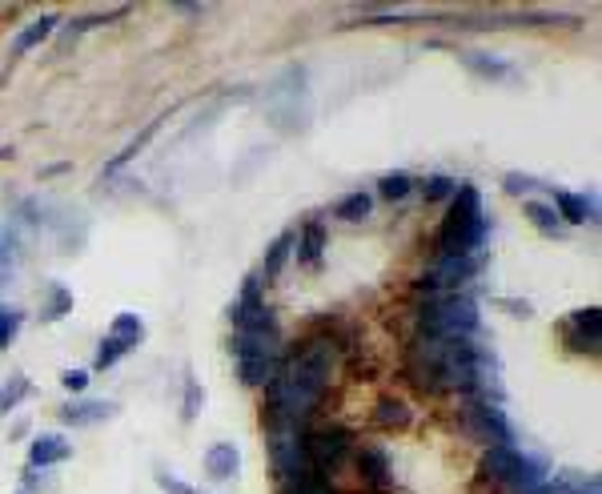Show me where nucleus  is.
<instances>
[{
    "mask_svg": "<svg viewBox=\"0 0 602 494\" xmlns=\"http://www.w3.org/2000/svg\"><path fill=\"white\" fill-rule=\"evenodd\" d=\"M486 237V217H482V193L466 181H458L450 197V213L438 229V258L454 254H478V245Z\"/></svg>",
    "mask_w": 602,
    "mask_h": 494,
    "instance_id": "obj_1",
    "label": "nucleus"
},
{
    "mask_svg": "<svg viewBox=\"0 0 602 494\" xmlns=\"http://www.w3.org/2000/svg\"><path fill=\"white\" fill-rule=\"evenodd\" d=\"M422 318V334L434 338H474L482 318H478V302L458 294H426V302L418 306Z\"/></svg>",
    "mask_w": 602,
    "mask_h": 494,
    "instance_id": "obj_2",
    "label": "nucleus"
},
{
    "mask_svg": "<svg viewBox=\"0 0 602 494\" xmlns=\"http://www.w3.org/2000/svg\"><path fill=\"white\" fill-rule=\"evenodd\" d=\"M482 466H486L490 478L514 486L518 494H526V490H534V486L546 482L542 462H534L530 454H522V450H514V446H490L486 458H482Z\"/></svg>",
    "mask_w": 602,
    "mask_h": 494,
    "instance_id": "obj_3",
    "label": "nucleus"
},
{
    "mask_svg": "<svg viewBox=\"0 0 602 494\" xmlns=\"http://www.w3.org/2000/svg\"><path fill=\"white\" fill-rule=\"evenodd\" d=\"M354 454V438L346 430H318V434H306V466L314 474H330L338 470L346 458Z\"/></svg>",
    "mask_w": 602,
    "mask_h": 494,
    "instance_id": "obj_4",
    "label": "nucleus"
},
{
    "mask_svg": "<svg viewBox=\"0 0 602 494\" xmlns=\"http://www.w3.org/2000/svg\"><path fill=\"white\" fill-rule=\"evenodd\" d=\"M482 270V254H454V258H438L434 270L422 278L426 294H458L474 274Z\"/></svg>",
    "mask_w": 602,
    "mask_h": 494,
    "instance_id": "obj_5",
    "label": "nucleus"
},
{
    "mask_svg": "<svg viewBox=\"0 0 602 494\" xmlns=\"http://www.w3.org/2000/svg\"><path fill=\"white\" fill-rule=\"evenodd\" d=\"M466 426L478 434V442H490V446H514V426L506 422L502 406L498 402H470L466 410Z\"/></svg>",
    "mask_w": 602,
    "mask_h": 494,
    "instance_id": "obj_6",
    "label": "nucleus"
},
{
    "mask_svg": "<svg viewBox=\"0 0 602 494\" xmlns=\"http://www.w3.org/2000/svg\"><path fill=\"white\" fill-rule=\"evenodd\" d=\"M358 474H362V482H366L370 490H378V494L394 490L390 458H386V450H378V446H362V450H358Z\"/></svg>",
    "mask_w": 602,
    "mask_h": 494,
    "instance_id": "obj_7",
    "label": "nucleus"
},
{
    "mask_svg": "<svg viewBox=\"0 0 602 494\" xmlns=\"http://www.w3.org/2000/svg\"><path fill=\"white\" fill-rule=\"evenodd\" d=\"M550 205L558 213L562 225H582L594 221V201L586 193H570V189H550Z\"/></svg>",
    "mask_w": 602,
    "mask_h": 494,
    "instance_id": "obj_8",
    "label": "nucleus"
},
{
    "mask_svg": "<svg viewBox=\"0 0 602 494\" xmlns=\"http://www.w3.org/2000/svg\"><path fill=\"white\" fill-rule=\"evenodd\" d=\"M566 338H570V346L574 350H598V342H602V314H598V306H590V310H578L574 318H570V330H566Z\"/></svg>",
    "mask_w": 602,
    "mask_h": 494,
    "instance_id": "obj_9",
    "label": "nucleus"
},
{
    "mask_svg": "<svg viewBox=\"0 0 602 494\" xmlns=\"http://www.w3.org/2000/svg\"><path fill=\"white\" fill-rule=\"evenodd\" d=\"M237 470H241V450L233 442H213L205 450V474L209 478L229 482V478H237Z\"/></svg>",
    "mask_w": 602,
    "mask_h": 494,
    "instance_id": "obj_10",
    "label": "nucleus"
},
{
    "mask_svg": "<svg viewBox=\"0 0 602 494\" xmlns=\"http://www.w3.org/2000/svg\"><path fill=\"white\" fill-rule=\"evenodd\" d=\"M113 414H117L113 402L81 398V402H69V406L61 410V422H65V426H97V422H105V418H113Z\"/></svg>",
    "mask_w": 602,
    "mask_h": 494,
    "instance_id": "obj_11",
    "label": "nucleus"
},
{
    "mask_svg": "<svg viewBox=\"0 0 602 494\" xmlns=\"http://www.w3.org/2000/svg\"><path fill=\"white\" fill-rule=\"evenodd\" d=\"M65 458H73V446H69L61 434H41V438H33V446H29V466H33V470L57 466V462H65Z\"/></svg>",
    "mask_w": 602,
    "mask_h": 494,
    "instance_id": "obj_12",
    "label": "nucleus"
},
{
    "mask_svg": "<svg viewBox=\"0 0 602 494\" xmlns=\"http://www.w3.org/2000/svg\"><path fill=\"white\" fill-rule=\"evenodd\" d=\"M57 25H61V21H57L53 13H45L41 21H33V25H29V29H25V33H21L17 41H13V53H17V57H25V53H33L37 45H45V41L53 37V29H57Z\"/></svg>",
    "mask_w": 602,
    "mask_h": 494,
    "instance_id": "obj_13",
    "label": "nucleus"
},
{
    "mask_svg": "<svg viewBox=\"0 0 602 494\" xmlns=\"http://www.w3.org/2000/svg\"><path fill=\"white\" fill-rule=\"evenodd\" d=\"M462 65L486 81H506L514 77V65L510 61H498V57H486V53H462Z\"/></svg>",
    "mask_w": 602,
    "mask_h": 494,
    "instance_id": "obj_14",
    "label": "nucleus"
},
{
    "mask_svg": "<svg viewBox=\"0 0 602 494\" xmlns=\"http://www.w3.org/2000/svg\"><path fill=\"white\" fill-rule=\"evenodd\" d=\"M297 250H301V262H306V266H322V254H326V225H322V221H310L306 229H301Z\"/></svg>",
    "mask_w": 602,
    "mask_h": 494,
    "instance_id": "obj_15",
    "label": "nucleus"
},
{
    "mask_svg": "<svg viewBox=\"0 0 602 494\" xmlns=\"http://www.w3.org/2000/svg\"><path fill=\"white\" fill-rule=\"evenodd\" d=\"M293 245H297V233H281V237L269 245V250H265V266H261L265 282L281 278V270H285V262H289V254H293Z\"/></svg>",
    "mask_w": 602,
    "mask_h": 494,
    "instance_id": "obj_16",
    "label": "nucleus"
},
{
    "mask_svg": "<svg viewBox=\"0 0 602 494\" xmlns=\"http://www.w3.org/2000/svg\"><path fill=\"white\" fill-rule=\"evenodd\" d=\"M526 217H530L534 229L546 233V237H562V233H566V225L558 221V213H554L550 201H526Z\"/></svg>",
    "mask_w": 602,
    "mask_h": 494,
    "instance_id": "obj_17",
    "label": "nucleus"
},
{
    "mask_svg": "<svg viewBox=\"0 0 602 494\" xmlns=\"http://www.w3.org/2000/svg\"><path fill=\"white\" fill-rule=\"evenodd\" d=\"M277 374V358H237V378L245 386H265Z\"/></svg>",
    "mask_w": 602,
    "mask_h": 494,
    "instance_id": "obj_18",
    "label": "nucleus"
},
{
    "mask_svg": "<svg viewBox=\"0 0 602 494\" xmlns=\"http://www.w3.org/2000/svg\"><path fill=\"white\" fill-rule=\"evenodd\" d=\"M410 406L406 402H398V398H382L378 402V414H374V422L378 426H386V430H406L410 426Z\"/></svg>",
    "mask_w": 602,
    "mask_h": 494,
    "instance_id": "obj_19",
    "label": "nucleus"
},
{
    "mask_svg": "<svg viewBox=\"0 0 602 494\" xmlns=\"http://www.w3.org/2000/svg\"><path fill=\"white\" fill-rule=\"evenodd\" d=\"M370 209H374V197L370 193H346L338 205H334V217L338 221H362V217H370Z\"/></svg>",
    "mask_w": 602,
    "mask_h": 494,
    "instance_id": "obj_20",
    "label": "nucleus"
},
{
    "mask_svg": "<svg viewBox=\"0 0 602 494\" xmlns=\"http://www.w3.org/2000/svg\"><path fill=\"white\" fill-rule=\"evenodd\" d=\"M554 494H602V482L594 478V474H578V470H566L554 486H550Z\"/></svg>",
    "mask_w": 602,
    "mask_h": 494,
    "instance_id": "obj_21",
    "label": "nucleus"
},
{
    "mask_svg": "<svg viewBox=\"0 0 602 494\" xmlns=\"http://www.w3.org/2000/svg\"><path fill=\"white\" fill-rule=\"evenodd\" d=\"M113 338L125 342L129 350L141 346V342H145V322H141L137 314H117V318H113Z\"/></svg>",
    "mask_w": 602,
    "mask_h": 494,
    "instance_id": "obj_22",
    "label": "nucleus"
},
{
    "mask_svg": "<svg viewBox=\"0 0 602 494\" xmlns=\"http://www.w3.org/2000/svg\"><path fill=\"white\" fill-rule=\"evenodd\" d=\"M157 129H161V121H149V125H145V133H141V137H133V141H129V145H125V149H121V153H117V157L105 165V173H117L121 165H129V161H133V157H137V153H141V149L153 141V133H157Z\"/></svg>",
    "mask_w": 602,
    "mask_h": 494,
    "instance_id": "obj_23",
    "label": "nucleus"
},
{
    "mask_svg": "<svg viewBox=\"0 0 602 494\" xmlns=\"http://www.w3.org/2000/svg\"><path fill=\"white\" fill-rule=\"evenodd\" d=\"M17 270V233L0 225V286H5Z\"/></svg>",
    "mask_w": 602,
    "mask_h": 494,
    "instance_id": "obj_24",
    "label": "nucleus"
},
{
    "mask_svg": "<svg viewBox=\"0 0 602 494\" xmlns=\"http://www.w3.org/2000/svg\"><path fill=\"white\" fill-rule=\"evenodd\" d=\"M378 193H382L386 201H402V197L414 193V177H410V173H386V177L378 181Z\"/></svg>",
    "mask_w": 602,
    "mask_h": 494,
    "instance_id": "obj_25",
    "label": "nucleus"
},
{
    "mask_svg": "<svg viewBox=\"0 0 602 494\" xmlns=\"http://www.w3.org/2000/svg\"><path fill=\"white\" fill-rule=\"evenodd\" d=\"M285 494H334V486L322 478V474H314V470H306L301 478H293L289 486H285Z\"/></svg>",
    "mask_w": 602,
    "mask_h": 494,
    "instance_id": "obj_26",
    "label": "nucleus"
},
{
    "mask_svg": "<svg viewBox=\"0 0 602 494\" xmlns=\"http://www.w3.org/2000/svg\"><path fill=\"white\" fill-rule=\"evenodd\" d=\"M454 189H458V181H454V177H446V173H434V177H426V181H422L426 201H450V197H454Z\"/></svg>",
    "mask_w": 602,
    "mask_h": 494,
    "instance_id": "obj_27",
    "label": "nucleus"
},
{
    "mask_svg": "<svg viewBox=\"0 0 602 494\" xmlns=\"http://www.w3.org/2000/svg\"><path fill=\"white\" fill-rule=\"evenodd\" d=\"M502 189L510 193V197H530L534 189H546L538 177H530V173H506L502 177Z\"/></svg>",
    "mask_w": 602,
    "mask_h": 494,
    "instance_id": "obj_28",
    "label": "nucleus"
},
{
    "mask_svg": "<svg viewBox=\"0 0 602 494\" xmlns=\"http://www.w3.org/2000/svg\"><path fill=\"white\" fill-rule=\"evenodd\" d=\"M69 310H73V294H69L65 286H53V290H49V306L41 310V314H45V322H57V318H65Z\"/></svg>",
    "mask_w": 602,
    "mask_h": 494,
    "instance_id": "obj_29",
    "label": "nucleus"
},
{
    "mask_svg": "<svg viewBox=\"0 0 602 494\" xmlns=\"http://www.w3.org/2000/svg\"><path fill=\"white\" fill-rule=\"evenodd\" d=\"M201 406H205V390L197 386V378H193V374H185V402H181V418H185V422H193Z\"/></svg>",
    "mask_w": 602,
    "mask_h": 494,
    "instance_id": "obj_30",
    "label": "nucleus"
},
{
    "mask_svg": "<svg viewBox=\"0 0 602 494\" xmlns=\"http://www.w3.org/2000/svg\"><path fill=\"white\" fill-rule=\"evenodd\" d=\"M17 334H21V310L17 306H0V350L13 346Z\"/></svg>",
    "mask_w": 602,
    "mask_h": 494,
    "instance_id": "obj_31",
    "label": "nucleus"
},
{
    "mask_svg": "<svg viewBox=\"0 0 602 494\" xmlns=\"http://www.w3.org/2000/svg\"><path fill=\"white\" fill-rule=\"evenodd\" d=\"M25 394H29V378H25V374H13V378H9V386H0V410L9 414V410L25 398Z\"/></svg>",
    "mask_w": 602,
    "mask_h": 494,
    "instance_id": "obj_32",
    "label": "nucleus"
},
{
    "mask_svg": "<svg viewBox=\"0 0 602 494\" xmlns=\"http://www.w3.org/2000/svg\"><path fill=\"white\" fill-rule=\"evenodd\" d=\"M125 354H129V346H125V342H117V338L109 334V338L101 342V350H97V370H109V366H117Z\"/></svg>",
    "mask_w": 602,
    "mask_h": 494,
    "instance_id": "obj_33",
    "label": "nucleus"
},
{
    "mask_svg": "<svg viewBox=\"0 0 602 494\" xmlns=\"http://www.w3.org/2000/svg\"><path fill=\"white\" fill-rule=\"evenodd\" d=\"M61 386H65L69 394H85L89 374H85V370H65V374H61Z\"/></svg>",
    "mask_w": 602,
    "mask_h": 494,
    "instance_id": "obj_34",
    "label": "nucleus"
},
{
    "mask_svg": "<svg viewBox=\"0 0 602 494\" xmlns=\"http://www.w3.org/2000/svg\"><path fill=\"white\" fill-rule=\"evenodd\" d=\"M157 486H161L165 494H193V486H185V482H177V478H173V474H165V470L157 474Z\"/></svg>",
    "mask_w": 602,
    "mask_h": 494,
    "instance_id": "obj_35",
    "label": "nucleus"
},
{
    "mask_svg": "<svg viewBox=\"0 0 602 494\" xmlns=\"http://www.w3.org/2000/svg\"><path fill=\"white\" fill-rule=\"evenodd\" d=\"M502 306L514 314V318H530L534 310H530V302H518V298H502Z\"/></svg>",
    "mask_w": 602,
    "mask_h": 494,
    "instance_id": "obj_36",
    "label": "nucleus"
},
{
    "mask_svg": "<svg viewBox=\"0 0 602 494\" xmlns=\"http://www.w3.org/2000/svg\"><path fill=\"white\" fill-rule=\"evenodd\" d=\"M526 494H554V490H550V486L542 482V486H534V490H526Z\"/></svg>",
    "mask_w": 602,
    "mask_h": 494,
    "instance_id": "obj_37",
    "label": "nucleus"
},
{
    "mask_svg": "<svg viewBox=\"0 0 602 494\" xmlns=\"http://www.w3.org/2000/svg\"><path fill=\"white\" fill-rule=\"evenodd\" d=\"M17 494H29V490H17Z\"/></svg>",
    "mask_w": 602,
    "mask_h": 494,
    "instance_id": "obj_38",
    "label": "nucleus"
},
{
    "mask_svg": "<svg viewBox=\"0 0 602 494\" xmlns=\"http://www.w3.org/2000/svg\"><path fill=\"white\" fill-rule=\"evenodd\" d=\"M0 414H5V410H0Z\"/></svg>",
    "mask_w": 602,
    "mask_h": 494,
    "instance_id": "obj_39",
    "label": "nucleus"
}]
</instances>
